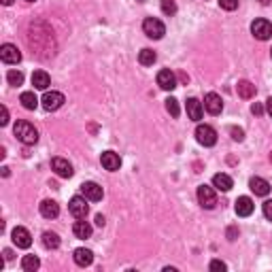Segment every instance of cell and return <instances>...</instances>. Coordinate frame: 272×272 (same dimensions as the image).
Wrapping results in <instances>:
<instances>
[{
  "label": "cell",
  "instance_id": "19",
  "mask_svg": "<svg viewBox=\"0 0 272 272\" xmlns=\"http://www.w3.org/2000/svg\"><path fill=\"white\" fill-rule=\"evenodd\" d=\"M75 264L77 266H81V268H85V266H91V262H94V253L90 251V249H77L75 251Z\"/></svg>",
  "mask_w": 272,
  "mask_h": 272
},
{
  "label": "cell",
  "instance_id": "33",
  "mask_svg": "<svg viewBox=\"0 0 272 272\" xmlns=\"http://www.w3.org/2000/svg\"><path fill=\"white\" fill-rule=\"evenodd\" d=\"M209 268H211V270H215V272H219V270H221V272H224V270H226V264H224V262H221V260H213Z\"/></svg>",
  "mask_w": 272,
  "mask_h": 272
},
{
  "label": "cell",
  "instance_id": "5",
  "mask_svg": "<svg viewBox=\"0 0 272 272\" xmlns=\"http://www.w3.org/2000/svg\"><path fill=\"white\" fill-rule=\"evenodd\" d=\"M68 211L73 213V217L85 219V217H88V213H90L88 198H85V196H75L73 200H70V204H68Z\"/></svg>",
  "mask_w": 272,
  "mask_h": 272
},
{
  "label": "cell",
  "instance_id": "28",
  "mask_svg": "<svg viewBox=\"0 0 272 272\" xmlns=\"http://www.w3.org/2000/svg\"><path fill=\"white\" fill-rule=\"evenodd\" d=\"M6 81H9V85H21L24 83V73H21V70H9V73H6Z\"/></svg>",
  "mask_w": 272,
  "mask_h": 272
},
{
  "label": "cell",
  "instance_id": "9",
  "mask_svg": "<svg viewBox=\"0 0 272 272\" xmlns=\"http://www.w3.org/2000/svg\"><path fill=\"white\" fill-rule=\"evenodd\" d=\"M0 58H2L4 64H19L21 62V53L15 45H11V43H6V45L0 47Z\"/></svg>",
  "mask_w": 272,
  "mask_h": 272
},
{
  "label": "cell",
  "instance_id": "23",
  "mask_svg": "<svg viewBox=\"0 0 272 272\" xmlns=\"http://www.w3.org/2000/svg\"><path fill=\"white\" fill-rule=\"evenodd\" d=\"M19 102H21V106H24V109L34 111V109L39 106V98L34 96V91H24V94L19 96Z\"/></svg>",
  "mask_w": 272,
  "mask_h": 272
},
{
  "label": "cell",
  "instance_id": "32",
  "mask_svg": "<svg viewBox=\"0 0 272 272\" xmlns=\"http://www.w3.org/2000/svg\"><path fill=\"white\" fill-rule=\"evenodd\" d=\"M262 209H264V217H266L268 221H272V200H266Z\"/></svg>",
  "mask_w": 272,
  "mask_h": 272
},
{
  "label": "cell",
  "instance_id": "2",
  "mask_svg": "<svg viewBox=\"0 0 272 272\" xmlns=\"http://www.w3.org/2000/svg\"><path fill=\"white\" fill-rule=\"evenodd\" d=\"M142 32L147 34L149 39H162L164 34H166V26L162 24L157 17H147L145 21H142Z\"/></svg>",
  "mask_w": 272,
  "mask_h": 272
},
{
  "label": "cell",
  "instance_id": "3",
  "mask_svg": "<svg viewBox=\"0 0 272 272\" xmlns=\"http://www.w3.org/2000/svg\"><path fill=\"white\" fill-rule=\"evenodd\" d=\"M196 140L200 142V145L204 147H213L215 142H217V132H215V128L211 126H198L196 128Z\"/></svg>",
  "mask_w": 272,
  "mask_h": 272
},
{
  "label": "cell",
  "instance_id": "42",
  "mask_svg": "<svg viewBox=\"0 0 272 272\" xmlns=\"http://www.w3.org/2000/svg\"><path fill=\"white\" fill-rule=\"evenodd\" d=\"M28 2H34V0H28Z\"/></svg>",
  "mask_w": 272,
  "mask_h": 272
},
{
  "label": "cell",
  "instance_id": "39",
  "mask_svg": "<svg viewBox=\"0 0 272 272\" xmlns=\"http://www.w3.org/2000/svg\"><path fill=\"white\" fill-rule=\"evenodd\" d=\"M227 236H230V240H234V236H236V230H234V227H230V230H227Z\"/></svg>",
  "mask_w": 272,
  "mask_h": 272
},
{
  "label": "cell",
  "instance_id": "21",
  "mask_svg": "<svg viewBox=\"0 0 272 272\" xmlns=\"http://www.w3.org/2000/svg\"><path fill=\"white\" fill-rule=\"evenodd\" d=\"M32 85L37 90H47L49 85H51V79H49V75L45 73V70H34L32 73Z\"/></svg>",
  "mask_w": 272,
  "mask_h": 272
},
{
  "label": "cell",
  "instance_id": "35",
  "mask_svg": "<svg viewBox=\"0 0 272 272\" xmlns=\"http://www.w3.org/2000/svg\"><path fill=\"white\" fill-rule=\"evenodd\" d=\"M232 138L234 140H242V130H238V128H232Z\"/></svg>",
  "mask_w": 272,
  "mask_h": 272
},
{
  "label": "cell",
  "instance_id": "14",
  "mask_svg": "<svg viewBox=\"0 0 272 272\" xmlns=\"http://www.w3.org/2000/svg\"><path fill=\"white\" fill-rule=\"evenodd\" d=\"M204 109L211 113V115H219L221 109H224V102H221V96L211 91V94L204 96Z\"/></svg>",
  "mask_w": 272,
  "mask_h": 272
},
{
  "label": "cell",
  "instance_id": "10",
  "mask_svg": "<svg viewBox=\"0 0 272 272\" xmlns=\"http://www.w3.org/2000/svg\"><path fill=\"white\" fill-rule=\"evenodd\" d=\"M81 194H83L85 198H88V200H91V202H98V200H102L104 191H102V187H100L98 183L88 181V183H83V185H81Z\"/></svg>",
  "mask_w": 272,
  "mask_h": 272
},
{
  "label": "cell",
  "instance_id": "15",
  "mask_svg": "<svg viewBox=\"0 0 272 272\" xmlns=\"http://www.w3.org/2000/svg\"><path fill=\"white\" fill-rule=\"evenodd\" d=\"M100 162H102V166L106 170H111V173H115V170H119V166H121V157L113 151H104L100 155Z\"/></svg>",
  "mask_w": 272,
  "mask_h": 272
},
{
  "label": "cell",
  "instance_id": "27",
  "mask_svg": "<svg viewBox=\"0 0 272 272\" xmlns=\"http://www.w3.org/2000/svg\"><path fill=\"white\" fill-rule=\"evenodd\" d=\"M157 60V55L153 49H142L140 55H138V62L142 64V66H153V62Z\"/></svg>",
  "mask_w": 272,
  "mask_h": 272
},
{
  "label": "cell",
  "instance_id": "24",
  "mask_svg": "<svg viewBox=\"0 0 272 272\" xmlns=\"http://www.w3.org/2000/svg\"><path fill=\"white\" fill-rule=\"evenodd\" d=\"M236 90H238V96H240V98H245V100L253 98V96H255V91H257V90H255V85H253L251 81H240Z\"/></svg>",
  "mask_w": 272,
  "mask_h": 272
},
{
  "label": "cell",
  "instance_id": "40",
  "mask_svg": "<svg viewBox=\"0 0 272 272\" xmlns=\"http://www.w3.org/2000/svg\"><path fill=\"white\" fill-rule=\"evenodd\" d=\"M2 4H4V6H9V4H13V0H2Z\"/></svg>",
  "mask_w": 272,
  "mask_h": 272
},
{
  "label": "cell",
  "instance_id": "20",
  "mask_svg": "<svg viewBox=\"0 0 272 272\" xmlns=\"http://www.w3.org/2000/svg\"><path fill=\"white\" fill-rule=\"evenodd\" d=\"M213 185L217 187L219 191H230L232 189V177L230 175H226V173H217L213 177Z\"/></svg>",
  "mask_w": 272,
  "mask_h": 272
},
{
  "label": "cell",
  "instance_id": "26",
  "mask_svg": "<svg viewBox=\"0 0 272 272\" xmlns=\"http://www.w3.org/2000/svg\"><path fill=\"white\" fill-rule=\"evenodd\" d=\"M39 266H41V262H39L37 255H24V260H21V268H24L26 272L39 270Z\"/></svg>",
  "mask_w": 272,
  "mask_h": 272
},
{
  "label": "cell",
  "instance_id": "41",
  "mask_svg": "<svg viewBox=\"0 0 272 272\" xmlns=\"http://www.w3.org/2000/svg\"><path fill=\"white\" fill-rule=\"evenodd\" d=\"M270 162H272V153H270Z\"/></svg>",
  "mask_w": 272,
  "mask_h": 272
},
{
  "label": "cell",
  "instance_id": "7",
  "mask_svg": "<svg viewBox=\"0 0 272 272\" xmlns=\"http://www.w3.org/2000/svg\"><path fill=\"white\" fill-rule=\"evenodd\" d=\"M41 102H43V109L45 111H58L60 106L66 102V98H64V94H60V91H45Z\"/></svg>",
  "mask_w": 272,
  "mask_h": 272
},
{
  "label": "cell",
  "instance_id": "29",
  "mask_svg": "<svg viewBox=\"0 0 272 272\" xmlns=\"http://www.w3.org/2000/svg\"><path fill=\"white\" fill-rule=\"evenodd\" d=\"M162 13H164V15H168V17H173L177 13L175 0H162Z\"/></svg>",
  "mask_w": 272,
  "mask_h": 272
},
{
  "label": "cell",
  "instance_id": "4",
  "mask_svg": "<svg viewBox=\"0 0 272 272\" xmlns=\"http://www.w3.org/2000/svg\"><path fill=\"white\" fill-rule=\"evenodd\" d=\"M198 202L209 211L215 209V206H217V194H215V189L209 187V185H200L198 187Z\"/></svg>",
  "mask_w": 272,
  "mask_h": 272
},
{
  "label": "cell",
  "instance_id": "22",
  "mask_svg": "<svg viewBox=\"0 0 272 272\" xmlns=\"http://www.w3.org/2000/svg\"><path fill=\"white\" fill-rule=\"evenodd\" d=\"M73 232L77 238H90L91 236V226L88 224V221H75V226H73Z\"/></svg>",
  "mask_w": 272,
  "mask_h": 272
},
{
  "label": "cell",
  "instance_id": "1",
  "mask_svg": "<svg viewBox=\"0 0 272 272\" xmlns=\"http://www.w3.org/2000/svg\"><path fill=\"white\" fill-rule=\"evenodd\" d=\"M13 134L17 136V140L19 142H24V145H34V142L39 140V132H37V128H34L30 121H17L15 128H13Z\"/></svg>",
  "mask_w": 272,
  "mask_h": 272
},
{
  "label": "cell",
  "instance_id": "12",
  "mask_svg": "<svg viewBox=\"0 0 272 272\" xmlns=\"http://www.w3.org/2000/svg\"><path fill=\"white\" fill-rule=\"evenodd\" d=\"M13 242L19 247V249H28L32 245V236H30V232L26 230V227H21V226H17L15 230H13Z\"/></svg>",
  "mask_w": 272,
  "mask_h": 272
},
{
  "label": "cell",
  "instance_id": "30",
  "mask_svg": "<svg viewBox=\"0 0 272 272\" xmlns=\"http://www.w3.org/2000/svg\"><path fill=\"white\" fill-rule=\"evenodd\" d=\"M166 111H168L173 117H179V115H181V109H179V102H177L175 98H168V100H166Z\"/></svg>",
  "mask_w": 272,
  "mask_h": 272
},
{
  "label": "cell",
  "instance_id": "6",
  "mask_svg": "<svg viewBox=\"0 0 272 272\" xmlns=\"http://www.w3.org/2000/svg\"><path fill=\"white\" fill-rule=\"evenodd\" d=\"M251 32L257 41H268L272 37V24L268 19H255L251 24Z\"/></svg>",
  "mask_w": 272,
  "mask_h": 272
},
{
  "label": "cell",
  "instance_id": "8",
  "mask_svg": "<svg viewBox=\"0 0 272 272\" xmlns=\"http://www.w3.org/2000/svg\"><path fill=\"white\" fill-rule=\"evenodd\" d=\"M157 85H160L162 90H166V91H173L177 88V75L170 68L160 70V73H157Z\"/></svg>",
  "mask_w": 272,
  "mask_h": 272
},
{
  "label": "cell",
  "instance_id": "34",
  "mask_svg": "<svg viewBox=\"0 0 272 272\" xmlns=\"http://www.w3.org/2000/svg\"><path fill=\"white\" fill-rule=\"evenodd\" d=\"M251 113H253V115H262V113H264V106L255 102V104L251 106Z\"/></svg>",
  "mask_w": 272,
  "mask_h": 272
},
{
  "label": "cell",
  "instance_id": "25",
  "mask_svg": "<svg viewBox=\"0 0 272 272\" xmlns=\"http://www.w3.org/2000/svg\"><path fill=\"white\" fill-rule=\"evenodd\" d=\"M43 245H45V249H58L60 236L55 232H43Z\"/></svg>",
  "mask_w": 272,
  "mask_h": 272
},
{
  "label": "cell",
  "instance_id": "17",
  "mask_svg": "<svg viewBox=\"0 0 272 272\" xmlns=\"http://www.w3.org/2000/svg\"><path fill=\"white\" fill-rule=\"evenodd\" d=\"M41 215L45 219H55L60 215L58 202H53V200H43V202H41Z\"/></svg>",
  "mask_w": 272,
  "mask_h": 272
},
{
  "label": "cell",
  "instance_id": "36",
  "mask_svg": "<svg viewBox=\"0 0 272 272\" xmlns=\"http://www.w3.org/2000/svg\"><path fill=\"white\" fill-rule=\"evenodd\" d=\"M0 124L2 126L9 124V111H6V106H2V119H0Z\"/></svg>",
  "mask_w": 272,
  "mask_h": 272
},
{
  "label": "cell",
  "instance_id": "13",
  "mask_svg": "<svg viewBox=\"0 0 272 272\" xmlns=\"http://www.w3.org/2000/svg\"><path fill=\"white\" fill-rule=\"evenodd\" d=\"M255 209V204H253V200L249 198V196H240L238 200H236V204H234V211L238 217H249V215L253 213Z\"/></svg>",
  "mask_w": 272,
  "mask_h": 272
},
{
  "label": "cell",
  "instance_id": "11",
  "mask_svg": "<svg viewBox=\"0 0 272 272\" xmlns=\"http://www.w3.org/2000/svg\"><path fill=\"white\" fill-rule=\"evenodd\" d=\"M51 170L58 177H62V179L73 177V166H70L68 160H64V157H53V160H51Z\"/></svg>",
  "mask_w": 272,
  "mask_h": 272
},
{
  "label": "cell",
  "instance_id": "37",
  "mask_svg": "<svg viewBox=\"0 0 272 272\" xmlns=\"http://www.w3.org/2000/svg\"><path fill=\"white\" fill-rule=\"evenodd\" d=\"M104 224H106V221H104L102 215H96V226H98V227H102Z\"/></svg>",
  "mask_w": 272,
  "mask_h": 272
},
{
  "label": "cell",
  "instance_id": "16",
  "mask_svg": "<svg viewBox=\"0 0 272 272\" xmlns=\"http://www.w3.org/2000/svg\"><path fill=\"white\" fill-rule=\"evenodd\" d=\"M249 187H251V191L255 196H268L270 194V183L262 177H253L251 181H249Z\"/></svg>",
  "mask_w": 272,
  "mask_h": 272
},
{
  "label": "cell",
  "instance_id": "31",
  "mask_svg": "<svg viewBox=\"0 0 272 272\" xmlns=\"http://www.w3.org/2000/svg\"><path fill=\"white\" fill-rule=\"evenodd\" d=\"M219 6L226 11H234L238 9V0H219Z\"/></svg>",
  "mask_w": 272,
  "mask_h": 272
},
{
  "label": "cell",
  "instance_id": "18",
  "mask_svg": "<svg viewBox=\"0 0 272 272\" xmlns=\"http://www.w3.org/2000/svg\"><path fill=\"white\" fill-rule=\"evenodd\" d=\"M185 109H187L189 119H194V121H200V119H202L204 109H202V102H200V100L189 98V100H187V104H185Z\"/></svg>",
  "mask_w": 272,
  "mask_h": 272
},
{
  "label": "cell",
  "instance_id": "38",
  "mask_svg": "<svg viewBox=\"0 0 272 272\" xmlns=\"http://www.w3.org/2000/svg\"><path fill=\"white\" fill-rule=\"evenodd\" d=\"M266 111H268V115H272V98L266 100Z\"/></svg>",
  "mask_w": 272,
  "mask_h": 272
}]
</instances>
